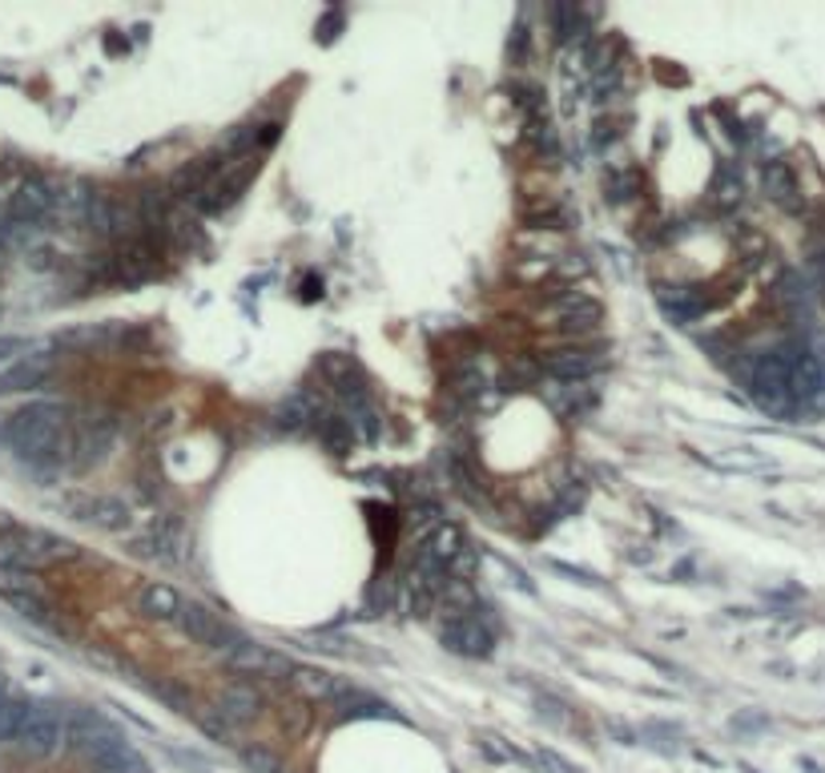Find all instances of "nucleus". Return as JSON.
<instances>
[{
  "mask_svg": "<svg viewBox=\"0 0 825 773\" xmlns=\"http://www.w3.org/2000/svg\"><path fill=\"white\" fill-rule=\"evenodd\" d=\"M254 177H258V154L254 158H242L234 161V165H222L218 170V177H213L210 186L201 189V198H198V210L201 213H222L230 210L234 201L246 194V186H250Z\"/></svg>",
  "mask_w": 825,
  "mask_h": 773,
  "instance_id": "obj_6",
  "label": "nucleus"
},
{
  "mask_svg": "<svg viewBox=\"0 0 825 773\" xmlns=\"http://www.w3.org/2000/svg\"><path fill=\"white\" fill-rule=\"evenodd\" d=\"M535 761H540V765H547V770H552V773H580V770H576V765H572V761H564V758H559L556 749H540V753H535Z\"/></svg>",
  "mask_w": 825,
  "mask_h": 773,
  "instance_id": "obj_27",
  "label": "nucleus"
},
{
  "mask_svg": "<svg viewBox=\"0 0 825 773\" xmlns=\"http://www.w3.org/2000/svg\"><path fill=\"white\" fill-rule=\"evenodd\" d=\"M741 198H746V186H741L737 170H732V165H721L717 177H713V206H717V210H737Z\"/></svg>",
  "mask_w": 825,
  "mask_h": 773,
  "instance_id": "obj_21",
  "label": "nucleus"
},
{
  "mask_svg": "<svg viewBox=\"0 0 825 773\" xmlns=\"http://www.w3.org/2000/svg\"><path fill=\"white\" fill-rule=\"evenodd\" d=\"M291 685L307 697V701H331V697L338 694V680H334L331 673L310 668V665H294L291 668Z\"/></svg>",
  "mask_w": 825,
  "mask_h": 773,
  "instance_id": "obj_17",
  "label": "nucleus"
},
{
  "mask_svg": "<svg viewBox=\"0 0 825 773\" xmlns=\"http://www.w3.org/2000/svg\"><path fill=\"white\" fill-rule=\"evenodd\" d=\"M226 665L234 668V673H242V677H286L291 673V661L282 653H274L270 645H262V640H242V645H234L226 653Z\"/></svg>",
  "mask_w": 825,
  "mask_h": 773,
  "instance_id": "obj_8",
  "label": "nucleus"
},
{
  "mask_svg": "<svg viewBox=\"0 0 825 773\" xmlns=\"http://www.w3.org/2000/svg\"><path fill=\"white\" fill-rule=\"evenodd\" d=\"M749 391H753V400L765 407V412H793L798 400H793V387H789V363L781 351H769V355H761L753 363V371H749Z\"/></svg>",
  "mask_w": 825,
  "mask_h": 773,
  "instance_id": "obj_4",
  "label": "nucleus"
},
{
  "mask_svg": "<svg viewBox=\"0 0 825 773\" xmlns=\"http://www.w3.org/2000/svg\"><path fill=\"white\" fill-rule=\"evenodd\" d=\"M57 201L61 198L45 177H25L13 189V201H9V226H40L57 210Z\"/></svg>",
  "mask_w": 825,
  "mask_h": 773,
  "instance_id": "obj_7",
  "label": "nucleus"
},
{
  "mask_svg": "<svg viewBox=\"0 0 825 773\" xmlns=\"http://www.w3.org/2000/svg\"><path fill=\"white\" fill-rule=\"evenodd\" d=\"M213 709L238 729V725L258 721V713H262V694H258L254 685H226V689L218 694V705Z\"/></svg>",
  "mask_w": 825,
  "mask_h": 773,
  "instance_id": "obj_13",
  "label": "nucleus"
},
{
  "mask_svg": "<svg viewBox=\"0 0 825 773\" xmlns=\"http://www.w3.org/2000/svg\"><path fill=\"white\" fill-rule=\"evenodd\" d=\"M21 713H25V701H13V697H0V746H4V741H13V737H16Z\"/></svg>",
  "mask_w": 825,
  "mask_h": 773,
  "instance_id": "obj_24",
  "label": "nucleus"
},
{
  "mask_svg": "<svg viewBox=\"0 0 825 773\" xmlns=\"http://www.w3.org/2000/svg\"><path fill=\"white\" fill-rule=\"evenodd\" d=\"M137 773H149V770H137Z\"/></svg>",
  "mask_w": 825,
  "mask_h": 773,
  "instance_id": "obj_30",
  "label": "nucleus"
},
{
  "mask_svg": "<svg viewBox=\"0 0 825 773\" xmlns=\"http://www.w3.org/2000/svg\"><path fill=\"white\" fill-rule=\"evenodd\" d=\"M552 315H556V327H564V331H592V327L604 319V307H600L596 298L572 291V294H564V298H556Z\"/></svg>",
  "mask_w": 825,
  "mask_h": 773,
  "instance_id": "obj_12",
  "label": "nucleus"
},
{
  "mask_svg": "<svg viewBox=\"0 0 825 773\" xmlns=\"http://www.w3.org/2000/svg\"><path fill=\"white\" fill-rule=\"evenodd\" d=\"M765 194H769L777 206H798V177L789 170L786 161H769L765 165Z\"/></svg>",
  "mask_w": 825,
  "mask_h": 773,
  "instance_id": "obj_18",
  "label": "nucleus"
},
{
  "mask_svg": "<svg viewBox=\"0 0 825 773\" xmlns=\"http://www.w3.org/2000/svg\"><path fill=\"white\" fill-rule=\"evenodd\" d=\"M242 761L250 765L254 773H282V761L267 749H242Z\"/></svg>",
  "mask_w": 825,
  "mask_h": 773,
  "instance_id": "obj_26",
  "label": "nucleus"
},
{
  "mask_svg": "<svg viewBox=\"0 0 825 773\" xmlns=\"http://www.w3.org/2000/svg\"><path fill=\"white\" fill-rule=\"evenodd\" d=\"M49 355H21V359L9 367V371L0 375V395L4 391H28V387L45 383V375H49Z\"/></svg>",
  "mask_w": 825,
  "mask_h": 773,
  "instance_id": "obj_16",
  "label": "nucleus"
},
{
  "mask_svg": "<svg viewBox=\"0 0 825 773\" xmlns=\"http://www.w3.org/2000/svg\"><path fill=\"white\" fill-rule=\"evenodd\" d=\"M322 371H327L331 387L343 395V400L362 403V371L350 355H327V359H322Z\"/></svg>",
  "mask_w": 825,
  "mask_h": 773,
  "instance_id": "obj_15",
  "label": "nucleus"
},
{
  "mask_svg": "<svg viewBox=\"0 0 825 773\" xmlns=\"http://www.w3.org/2000/svg\"><path fill=\"white\" fill-rule=\"evenodd\" d=\"M547 568H552V573H564V576H576V580H580V585H600L596 576H592V573H584V568H572V564L547 561Z\"/></svg>",
  "mask_w": 825,
  "mask_h": 773,
  "instance_id": "obj_29",
  "label": "nucleus"
},
{
  "mask_svg": "<svg viewBox=\"0 0 825 773\" xmlns=\"http://www.w3.org/2000/svg\"><path fill=\"white\" fill-rule=\"evenodd\" d=\"M69 737L65 713L49 701H25V713H21V725H16V749L28 753V758H53L61 741Z\"/></svg>",
  "mask_w": 825,
  "mask_h": 773,
  "instance_id": "obj_3",
  "label": "nucleus"
},
{
  "mask_svg": "<svg viewBox=\"0 0 825 773\" xmlns=\"http://www.w3.org/2000/svg\"><path fill=\"white\" fill-rule=\"evenodd\" d=\"M319 440L331 455H350V447H355V424L343 419V415H322Z\"/></svg>",
  "mask_w": 825,
  "mask_h": 773,
  "instance_id": "obj_19",
  "label": "nucleus"
},
{
  "mask_svg": "<svg viewBox=\"0 0 825 773\" xmlns=\"http://www.w3.org/2000/svg\"><path fill=\"white\" fill-rule=\"evenodd\" d=\"M600 367H604V359H600L596 351H552V355H544V371L552 375V379H559V383H580V379H588V375H596Z\"/></svg>",
  "mask_w": 825,
  "mask_h": 773,
  "instance_id": "obj_11",
  "label": "nucleus"
},
{
  "mask_svg": "<svg viewBox=\"0 0 825 773\" xmlns=\"http://www.w3.org/2000/svg\"><path fill=\"white\" fill-rule=\"evenodd\" d=\"M77 548L61 536L37 532V528H0V568L37 576L40 568L61 561H73Z\"/></svg>",
  "mask_w": 825,
  "mask_h": 773,
  "instance_id": "obj_2",
  "label": "nucleus"
},
{
  "mask_svg": "<svg viewBox=\"0 0 825 773\" xmlns=\"http://www.w3.org/2000/svg\"><path fill=\"white\" fill-rule=\"evenodd\" d=\"M440 637H443V649H452L455 657H471V661H480V657H492V649H495V633L483 625L480 616L447 621Z\"/></svg>",
  "mask_w": 825,
  "mask_h": 773,
  "instance_id": "obj_9",
  "label": "nucleus"
},
{
  "mask_svg": "<svg viewBox=\"0 0 825 773\" xmlns=\"http://www.w3.org/2000/svg\"><path fill=\"white\" fill-rule=\"evenodd\" d=\"M4 440L13 447L21 464L53 471V467L73 459V431H69V412L61 403L37 400L4 424Z\"/></svg>",
  "mask_w": 825,
  "mask_h": 773,
  "instance_id": "obj_1",
  "label": "nucleus"
},
{
  "mask_svg": "<svg viewBox=\"0 0 825 773\" xmlns=\"http://www.w3.org/2000/svg\"><path fill=\"white\" fill-rule=\"evenodd\" d=\"M85 512H89L85 520L97 524V528H106V532H121V528H130V507L121 504V500H94Z\"/></svg>",
  "mask_w": 825,
  "mask_h": 773,
  "instance_id": "obj_22",
  "label": "nucleus"
},
{
  "mask_svg": "<svg viewBox=\"0 0 825 773\" xmlns=\"http://www.w3.org/2000/svg\"><path fill=\"white\" fill-rule=\"evenodd\" d=\"M182 604H186V600L177 597L165 580H149V585L137 592V613L146 616V621H177Z\"/></svg>",
  "mask_w": 825,
  "mask_h": 773,
  "instance_id": "obj_14",
  "label": "nucleus"
},
{
  "mask_svg": "<svg viewBox=\"0 0 825 773\" xmlns=\"http://www.w3.org/2000/svg\"><path fill=\"white\" fill-rule=\"evenodd\" d=\"M270 419H274L279 431H303V427L315 419V403H310L307 395H286V400L270 412Z\"/></svg>",
  "mask_w": 825,
  "mask_h": 773,
  "instance_id": "obj_20",
  "label": "nucleus"
},
{
  "mask_svg": "<svg viewBox=\"0 0 825 773\" xmlns=\"http://www.w3.org/2000/svg\"><path fill=\"white\" fill-rule=\"evenodd\" d=\"M455 387H459V395H476V391H483V375L471 367V371H459L455 375Z\"/></svg>",
  "mask_w": 825,
  "mask_h": 773,
  "instance_id": "obj_28",
  "label": "nucleus"
},
{
  "mask_svg": "<svg viewBox=\"0 0 825 773\" xmlns=\"http://www.w3.org/2000/svg\"><path fill=\"white\" fill-rule=\"evenodd\" d=\"M4 600H9L16 613L25 616V621H33V625H53V616H49V604L37 597V588H25V592H9Z\"/></svg>",
  "mask_w": 825,
  "mask_h": 773,
  "instance_id": "obj_23",
  "label": "nucleus"
},
{
  "mask_svg": "<svg viewBox=\"0 0 825 773\" xmlns=\"http://www.w3.org/2000/svg\"><path fill=\"white\" fill-rule=\"evenodd\" d=\"M222 154H201V158H194V161H186L177 174L170 177V194L173 198H194L198 201L201 198V189L210 186L213 177H218V170H222Z\"/></svg>",
  "mask_w": 825,
  "mask_h": 773,
  "instance_id": "obj_10",
  "label": "nucleus"
},
{
  "mask_svg": "<svg viewBox=\"0 0 825 773\" xmlns=\"http://www.w3.org/2000/svg\"><path fill=\"white\" fill-rule=\"evenodd\" d=\"M198 725L210 737H218V741H234V725H230L218 709H198Z\"/></svg>",
  "mask_w": 825,
  "mask_h": 773,
  "instance_id": "obj_25",
  "label": "nucleus"
},
{
  "mask_svg": "<svg viewBox=\"0 0 825 773\" xmlns=\"http://www.w3.org/2000/svg\"><path fill=\"white\" fill-rule=\"evenodd\" d=\"M173 625L182 628V633H186L194 645H201V649H213V653H230L234 645H242V640H246V637H238V633H234V628H230L222 616L210 613L206 604H198V600H186Z\"/></svg>",
  "mask_w": 825,
  "mask_h": 773,
  "instance_id": "obj_5",
  "label": "nucleus"
}]
</instances>
